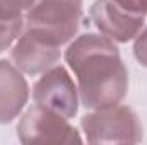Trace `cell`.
<instances>
[{
    "mask_svg": "<svg viewBox=\"0 0 147 145\" xmlns=\"http://www.w3.org/2000/svg\"><path fill=\"white\" fill-rule=\"evenodd\" d=\"M65 62L79 84V99L87 109H105L127 96L128 72L115 41L105 34L86 33L65 50Z\"/></svg>",
    "mask_w": 147,
    "mask_h": 145,
    "instance_id": "6da1fadb",
    "label": "cell"
},
{
    "mask_svg": "<svg viewBox=\"0 0 147 145\" xmlns=\"http://www.w3.org/2000/svg\"><path fill=\"white\" fill-rule=\"evenodd\" d=\"M82 19V0H33L24 12V29L51 44L69 43Z\"/></svg>",
    "mask_w": 147,
    "mask_h": 145,
    "instance_id": "7a4b0ae2",
    "label": "cell"
},
{
    "mask_svg": "<svg viewBox=\"0 0 147 145\" xmlns=\"http://www.w3.org/2000/svg\"><path fill=\"white\" fill-rule=\"evenodd\" d=\"M80 128L89 144H139L144 138L135 111L120 104L87 113L80 119Z\"/></svg>",
    "mask_w": 147,
    "mask_h": 145,
    "instance_id": "3957f363",
    "label": "cell"
},
{
    "mask_svg": "<svg viewBox=\"0 0 147 145\" xmlns=\"http://www.w3.org/2000/svg\"><path fill=\"white\" fill-rule=\"evenodd\" d=\"M17 138L22 144L45 142V144H80L79 132L67 118L34 104L28 109L17 125Z\"/></svg>",
    "mask_w": 147,
    "mask_h": 145,
    "instance_id": "277c9868",
    "label": "cell"
},
{
    "mask_svg": "<svg viewBox=\"0 0 147 145\" xmlns=\"http://www.w3.org/2000/svg\"><path fill=\"white\" fill-rule=\"evenodd\" d=\"M33 99L39 106L70 119L79 109V89L65 67L53 65L34 84Z\"/></svg>",
    "mask_w": 147,
    "mask_h": 145,
    "instance_id": "5b68a950",
    "label": "cell"
},
{
    "mask_svg": "<svg viewBox=\"0 0 147 145\" xmlns=\"http://www.w3.org/2000/svg\"><path fill=\"white\" fill-rule=\"evenodd\" d=\"M91 21L101 34L115 43H128L142 31L146 15L123 9L115 0H96L89 10Z\"/></svg>",
    "mask_w": 147,
    "mask_h": 145,
    "instance_id": "8992f818",
    "label": "cell"
},
{
    "mask_svg": "<svg viewBox=\"0 0 147 145\" xmlns=\"http://www.w3.org/2000/svg\"><path fill=\"white\" fill-rule=\"evenodd\" d=\"M10 60L22 73L38 75L57 65L60 60V46L51 44L24 29L10 50Z\"/></svg>",
    "mask_w": 147,
    "mask_h": 145,
    "instance_id": "52a82bcc",
    "label": "cell"
},
{
    "mask_svg": "<svg viewBox=\"0 0 147 145\" xmlns=\"http://www.w3.org/2000/svg\"><path fill=\"white\" fill-rule=\"evenodd\" d=\"M29 99V85L22 72L10 62L0 60V125L14 121Z\"/></svg>",
    "mask_w": 147,
    "mask_h": 145,
    "instance_id": "ba28073f",
    "label": "cell"
},
{
    "mask_svg": "<svg viewBox=\"0 0 147 145\" xmlns=\"http://www.w3.org/2000/svg\"><path fill=\"white\" fill-rule=\"evenodd\" d=\"M24 31V17L0 19V53L10 48Z\"/></svg>",
    "mask_w": 147,
    "mask_h": 145,
    "instance_id": "9c48e42d",
    "label": "cell"
},
{
    "mask_svg": "<svg viewBox=\"0 0 147 145\" xmlns=\"http://www.w3.org/2000/svg\"><path fill=\"white\" fill-rule=\"evenodd\" d=\"M33 0H0V19L24 17V12Z\"/></svg>",
    "mask_w": 147,
    "mask_h": 145,
    "instance_id": "30bf717a",
    "label": "cell"
},
{
    "mask_svg": "<svg viewBox=\"0 0 147 145\" xmlns=\"http://www.w3.org/2000/svg\"><path fill=\"white\" fill-rule=\"evenodd\" d=\"M134 55H135L137 62H139L142 67H147V28L142 29V31L135 36Z\"/></svg>",
    "mask_w": 147,
    "mask_h": 145,
    "instance_id": "8fae6325",
    "label": "cell"
},
{
    "mask_svg": "<svg viewBox=\"0 0 147 145\" xmlns=\"http://www.w3.org/2000/svg\"><path fill=\"white\" fill-rule=\"evenodd\" d=\"M118 2L123 9L140 14V15H147V0H115Z\"/></svg>",
    "mask_w": 147,
    "mask_h": 145,
    "instance_id": "7c38bea8",
    "label": "cell"
}]
</instances>
